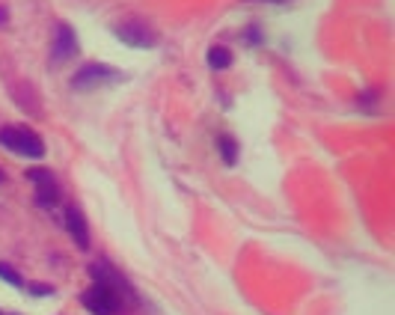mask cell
Returning <instances> with one entry per match:
<instances>
[{
    "label": "cell",
    "mask_w": 395,
    "mask_h": 315,
    "mask_svg": "<svg viewBox=\"0 0 395 315\" xmlns=\"http://www.w3.org/2000/svg\"><path fill=\"white\" fill-rule=\"evenodd\" d=\"M0 146L24 158H45L42 134L30 125H3L0 128Z\"/></svg>",
    "instance_id": "obj_1"
},
{
    "label": "cell",
    "mask_w": 395,
    "mask_h": 315,
    "mask_svg": "<svg viewBox=\"0 0 395 315\" xmlns=\"http://www.w3.org/2000/svg\"><path fill=\"white\" fill-rule=\"evenodd\" d=\"M113 33L131 48H155L161 42V33H157L155 24L143 15H125L122 21L113 24Z\"/></svg>",
    "instance_id": "obj_2"
},
{
    "label": "cell",
    "mask_w": 395,
    "mask_h": 315,
    "mask_svg": "<svg viewBox=\"0 0 395 315\" xmlns=\"http://www.w3.org/2000/svg\"><path fill=\"white\" fill-rule=\"evenodd\" d=\"M81 303L93 315H119L122 312V294H119V289L110 285V283H104V280L93 283L90 289L81 294Z\"/></svg>",
    "instance_id": "obj_3"
},
{
    "label": "cell",
    "mask_w": 395,
    "mask_h": 315,
    "mask_svg": "<svg viewBox=\"0 0 395 315\" xmlns=\"http://www.w3.org/2000/svg\"><path fill=\"white\" fill-rule=\"evenodd\" d=\"M122 72L113 66H104V63H84L77 72L72 75V86L75 90H95V86H104V84H113V81H122Z\"/></svg>",
    "instance_id": "obj_4"
},
{
    "label": "cell",
    "mask_w": 395,
    "mask_h": 315,
    "mask_svg": "<svg viewBox=\"0 0 395 315\" xmlns=\"http://www.w3.org/2000/svg\"><path fill=\"white\" fill-rule=\"evenodd\" d=\"M27 179L36 182V205L51 209V205L60 202V184H57V175L51 170H45V166H33V170H27Z\"/></svg>",
    "instance_id": "obj_5"
},
{
    "label": "cell",
    "mask_w": 395,
    "mask_h": 315,
    "mask_svg": "<svg viewBox=\"0 0 395 315\" xmlns=\"http://www.w3.org/2000/svg\"><path fill=\"white\" fill-rule=\"evenodd\" d=\"M66 226H68V232H72L77 247L90 250V226H86V218L77 205H66Z\"/></svg>",
    "instance_id": "obj_6"
},
{
    "label": "cell",
    "mask_w": 395,
    "mask_h": 315,
    "mask_svg": "<svg viewBox=\"0 0 395 315\" xmlns=\"http://www.w3.org/2000/svg\"><path fill=\"white\" fill-rule=\"evenodd\" d=\"M77 54V39L75 30L68 24H57V39H54V60H68V57Z\"/></svg>",
    "instance_id": "obj_7"
},
{
    "label": "cell",
    "mask_w": 395,
    "mask_h": 315,
    "mask_svg": "<svg viewBox=\"0 0 395 315\" xmlns=\"http://www.w3.org/2000/svg\"><path fill=\"white\" fill-rule=\"evenodd\" d=\"M209 66L211 68H229L232 66V51L226 45H211L209 48Z\"/></svg>",
    "instance_id": "obj_8"
},
{
    "label": "cell",
    "mask_w": 395,
    "mask_h": 315,
    "mask_svg": "<svg viewBox=\"0 0 395 315\" xmlns=\"http://www.w3.org/2000/svg\"><path fill=\"white\" fill-rule=\"evenodd\" d=\"M217 146H220V155H223L226 164H235V161H238V140H235L232 134H220Z\"/></svg>",
    "instance_id": "obj_9"
},
{
    "label": "cell",
    "mask_w": 395,
    "mask_h": 315,
    "mask_svg": "<svg viewBox=\"0 0 395 315\" xmlns=\"http://www.w3.org/2000/svg\"><path fill=\"white\" fill-rule=\"evenodd\" d=\"M0 277H3L9 285H24V280H21V274H18L12 265L9 262H0Z\"/></svg>",
    "instance_id": "obj_10"
},
{
    "label": "cell",
    "mask_w": 395,
    "mask_h": 315,
    "mask_svg": "<svg viewBox=\"0 0 395 315\" xmlns=\"http://www.w3.org/2000/svg\"><path fill=\"white\" fill-rule=\"evenodd\" d=\"M30 292H33V294H51V292H54V285H48V283H33V285H30Z\"/></svg>",
    "instance_id": "obj_11"
},
{
    "label": "cell",
    "mask_w": 395,
    "mask_h": 315,
    "mask_svg": "<svg viewBox=\"0 0 395 315\" xmlns=\"http://www.w3.org/2000/svg\"><path fill=\"white\" fill-rule=\"evenodd\" d=\"M244 3H253V0H244ZM256 3H289V0H256Z\"/></svg>",
    "instance_id": "obj_12"
},
{
    "label": "cell",
    "mask_w": 395,
    "mask_h": 315,
    "mask_svg": "<svg viewBox=\"0 0 395 315\" xmlns=\"http://www.w3.org/2000/svg\"><path fill=\"white\" fill-rule=\"evenodd\" d=\"M6 18H9V9H6V6H0V24H3Z\"/></svg>",
    "instance_id": "obj_13"
},
{
    "label": "cell",
    "mask_w": 395,
    "mask_h": 315,
    "mask_svg": "<svg viewBox=\"0 0 395 315\" xmlns=\"http://www.w3.org/2000/svg\"><path fill=\"white\" fill-rule=\"evenodd\" d=\"M0 182H3V170H0Z\"/></svg>",
    "instance_id": "obj_14"
},
{
    "label": "cell",
    "mask_w": 395,
    "mask_h": 315,
    "mask_svg": "<svg viewBox=\"0 0 395 315\" xmlns=\"http://www.w3.org/2000/svg\"><path fill=\"white\" fill-rule=\"evenodd\" d=\"M0 315H3V312H0Z\"/></svg>",
    "instance_id": "obj_15"
}]
</instances>
